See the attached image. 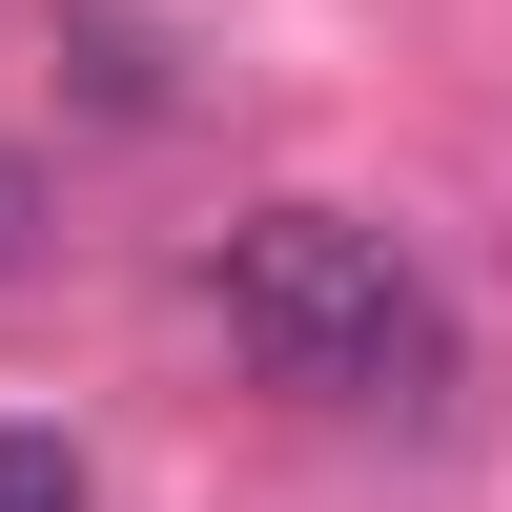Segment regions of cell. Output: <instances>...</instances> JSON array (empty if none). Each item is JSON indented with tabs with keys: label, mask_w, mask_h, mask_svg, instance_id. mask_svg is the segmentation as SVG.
Instances as JSON below:
<instances>
[{
	"label": "cell",
	"mask_w": 512,
	"mask_h": 512,
	"mask_svg": "<svg viewBox=\"0 0 512 512\" xmlns=\"http://www.w3.org/2000/svg\"><path fill=\"white\" fill-rule=\"evenodd\" d=\"M205 308H226V349L267 369V390H308V410H431L451 390V308H431V267H410L369 205H246V226L205 246Z\"/></svg>",
	"instance_id": "cell-1"
},
{
	"label": "cell",
	"mask_w": 512,
	"mask_h": 512,
	"mask_svg": "<svg viewBox=\"0 0 512 512\" xmlns=\"http://www.w3.org/2000/svg\"><path fill=\"white\" fill-rule=\"evenodd\" d=\"M0 512H82V451L62 431H0Z\"/></svg>",
	"instance_id": "cell-2"
},
{
	"label": "cell",
	"mask_w": 512,
	"mask_h": 512,
	"mask_svg": "<svg viewBox=\"0 0 512 512\" xmlns=\"http://www.w3.org/2000/svg\"><path fill=\"white\" fill-rule=\"evenodd\" d=\"M21 226H41V185H21V164H0V267H21Z\"/></svg>",
	"instance_id": "cell-3"
}]
</instances>
